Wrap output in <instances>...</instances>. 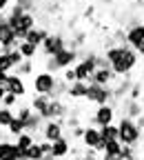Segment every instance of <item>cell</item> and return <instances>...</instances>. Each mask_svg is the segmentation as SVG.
<instances>
[{
    "mask_svg": "<svg viewBox=\"0 0 144 160\" xmlns=\"http://www.w3.org/2000/svg\"><path fill=\"white\" fill-rule=\"evenodd\" d=\"M104 56L115 76H129L135 69L137 58H140L135 53V49H131L129 45H111V47H107Z\"/></svg>",
    "mask_w": 144,
    "mask_h": 160,
    "instance_id": "obj_1",
    "label": "cell"
},
{
    "mask_svg": "<svg viewBox=\"0 0 144 160\" xmlns=\"http://www.w3.org/2000/svg\"><path fill=\"white\" fill-rule=\"evenodd\" d=\"M142 138H144V133H142V129L137 125V120L120 116V120H118V140L120 142L129 145V147H137L142 142Z\"/></svg>",
    "mask_w": 144,
    "mask_h": 160,
    "instance_id": "obj_2",
    "label": "cell"
},
{
    "mask_svg": "<svg viewBox=\"0 0 144 160\" xmlns=\"http://www.w3.org/2000/svg\"><path fill=\"white\" fill-rule=\"evenodd\" d=\"M80 60V49H71V47H65L62 51H58L55 56H49L45 58V71H51V73H58L62 69H69L73 67Z\"/></svg>",
    "mask_w": 144,
    "mask_h": 160,
    "instance_id": "obj_3",
    "label": "cell"
},
{
    "mask_svg": "<svg viewBox=\"0 0 144 160\" xmlns=\"http://www.w3.org/2000/svg\"><path fill=\"white\" fill-rule=\"evenodd\" d=\"M65 47H67V36L60 33V31H55V33H49L45 38V42L40 45L38 53L42 56V58H49V56H55L58 51H62Z\"/></svg>",
    "mask_w": 144,
    "mask_h": 160,
    "instance_id": "obj_4",
    "label": "cell"
},
{
    "mask_svg": "<svg viewBox=\"0 0 144 160\" xmlns=\"http://www.w3.org/2000/svg\"><path fill=\"white\" fill-rule=\"evenodd\" d=\"M84 100H89L91 105H111V100H113V89H111V85H109V87H102V85L89 82V89H87Z\"/></svg>",
    "mask_w": 144,
    "mask_h": 160,
    "instance_id": "obj_5",
    "label": "cell"
},
{
    "mask_svg": "<svg viewBox=\"0 0 144 160\" xmlns=\"http://www.w3.org/2000/svg\"><path fill=\"white\" fill-rule=\"evenodd\" d=\"M18 42H20V40L16 38L13 29H11L9 22H7V13L0 11V49H2V51L18 49Z\"/></svg>",
    "mask_w": 144,
    "mask_h": 160,
    "instance_id": "obj_6",
    "label": "cell"
},
{
    "mask_svg": "<svg viewBox=\"0 0 144 160\" xmlns=\"http://www.w3.org/2000/svg\"><path fill=\"white\" fill-rule=\"evenodd\" d=\"M71 113V109L65 105V100H60V98H51V102L49 107L40 113L42 116V120H67Z\"/></svg>",
    "mask_w": 144,
    "mask_h": 160,
    "instance_id": "obj_7",
    "label": "cell"
},
{
    "mask_svg": "<svg viewBox=\"0 0 144 160\" xmlns=\"http://www.w3.org/2000/svg\"><path fill=\"white\" fill-rule=\"evenodd\" d=\"M118 109L113 105H98V109L91 116V125L93 127H104V125H113L115 122Z\"/></svg>",
    "mask_w": 144,
    "mask_h": 160,
    "instance_id": "obj_8",
    "label": "cell"
},
{
    "mask_svg": "<svg viewBox=\"0 0 144 160\" xmlns=\"http://www.w3.org/2000/svg\"><path fill=\"white\" fill-rule=\"evenodd\" d=\"M55 73L51 71H38L33 76V89L36 93H42V96H51L53 93V87H55Z\"/></svg>",
    "mask_w": 144,
    "mask_h": 160,
    "instance_id": "obj_9",
    "label": "cell"
},
{
    "mask_svg": "<svg viewBox=\"0 0 144 160\" xmlns=\"http://www.w3.org/2000/svg\"><path fill=\"white\" fill-rule=\"evenodd\" d=\"M40 136H42V140H49V142L62 138L65 136V120H45L42 129H40Z\"/></svg>",
    "mask_w": 144,
    "mask_h": 160,
    "instance_id": "obj_10",
    "label": "cell"
},
{
    "mask_svg": "<svg viewBox=\"0 0 144 160\" xmlns=\"http://www.w3.org/2000/svg\"><path fill=\"white\" fill-rule=\"evenodd\" d=\"M118 107H120V113L122 116H127V118H133V120H137L142 113H144V107H142V102L140 100H133V98H124V100H120L118 102Z\"/></svg>",
    "mask_w": 144,
    "mask_h": 160,
    "instance_id": "obj_11",
    "label": "cell"
},
{
    "mask_svg": "<svg viewBox=\"0 0 144 160\" xmlns=\"http://www.w3.org/2000/svg\"><path fill=\"white\" fill-rule=\"evenodd\" d=\"M127 42L131 49H137L144 42V22H135L127 27Z\"/></svg>",
    "mask_w": 144,
    "mask_h": 160,
    "instance_id": "obj_12",
    "label": "cell"
},
{
    "mask_svg": "<svg viewBox=\"0 0 144 160\" xmlns=\"http://www.w3.org/2000/svg\"><path fill=\"white\" fill-rule=\"evenodd\" d=\"M5 89L9 93H16L18 98H22L27 93V87H25V78L18 76V73H9L7 80H5Z\"/></svg>",
    "mask_w": 144,
    "mask_h": 160,
    "instance_id": "obj_13",
    "label": "cell"
},
{
    "mask_svg": "<svg viewBox=\"0 0 144 160\" xmlns=\"http://www.w3.org/2000/svg\"><path fill=\"white\" fill-rule=\"evenodd\" d=\"M20 156H22V151L18 149V145L11 138H7V140L0 142V160H18Z\"/></svg>",
    "mask_w": 144,
    "mask_h": 160,
    "instance_id": "obj_14",
    "label": "cell"
},
{
    "mask_svg": "<svg viewBox=\"0 0 144 160\" xmlns=\"http://www.w3.org/2000/svg\"><path fill=\"white\" fill-rule=\"evenodd\" d=\"M100 140H102V136H100V129H98V127H93V125L84 127V133H82V140H80V142L84 145L87 149H95V147L100 145Z\"/></svg>",
    "mask_w": 144,
    "mask_h": 160,
    "instance_id": "obj_15",
    "label": "cell"
},
{
    "mask_svg": "<svg viewBox=\"0 0 144 160\" xmlns=\"http://www.w3.org/2000/svg\"><path fill=\"white\" fill-rule=\"evenodd\" d=\"M113 80H115V73H113L111 67H107V69H95V71L91 73V80H89V82H93V85H102V87H109Z\"/></svg>",
    "mask_w": 144,
    "mask_h": 160,
    "instance_id": "obj_16",
    "label": "cell"
},
{
    "mask_svg": "<svg viewBox=\"0 0 144 160\" xmlns=\"http://www.w3.org/2000/svg\"><path fill=\"white\" fill-rule=\"evenodd\" d=\"M51 145H53L51 153H53V158H58V160H62V158H67V156L71 153V140H69L67 136L58 138V140H53Z\"/></svg>",
    "mask_w": 144,
    "mask_h": 160,
    "instance_id": "obj_17",
    "label": "cell"
},
{
    "mask_svg": "<svg viewBox=\"0 0 144 160\" xmlns=\"http://www.w3.org/2000/svg\"><path fill=\"white\" fill-rule=\"evenodd\" d=\"M22 122H25V129H27L29 133L38 136V133H40V129H42V125H45V120H42V116H40V113L31 111V113L22 120Z\"/></svg>",
    "mask_w": 144,
    "mask_h": 160,
    "instance_id": "obj_18",
    "label": "cell"
},
{
    "mask_svg": "<svg viewBox=\"0 0 144 160\" xmlns=\"http://www.w3.org/2000/svg\"><path fill=\"white\" fill-rule=\"evenodd\" d=\"M87 89H89V82H82V80H75V82H71V85H69L67 98H71V100H84V96H87Z\"/></svg>",
    "mask_w": 144,
    "mask_h": 160,
    "instance_id": "obj_19",
    "label": "cell"
},
{
    "mask_svg": "<svg viewBox=\"0 0 144 160\" xmlns=\"http://www.w3.org/2000/svg\"><path fill=\"white\" fill-rule=\"evenodd\" d=\"M47 36H49V31H47L45 27H38V25H36L33 29L27 31V38H25V40H27V42H31V45H36V47L40 49V45L45 42V38H47Z\"/></svg>",
    "mask_w": 144,
    "mask_h": 160,
    "instance_id": "obj_20",
    "label": "cell"
},
{
    "mask_svg": "<svg viewBox=\"0 0 144 160\" xmlns=\"http://www.w3.org/2000/svg\"><path fill=\"white\" fill-rule=\"evenodd\" d=\"M49 102H51V96H42V93H36L33 98H31V109L36 111V113H42L47 107H49Z\"/></svg>",
    "mask_w": 144,
    "mask_h": 160,
    "instance_id": "obj_21",
    "label": "cell"
},
{
    "mask_svg": "<svg viewBox=\"0 0 144 160\" xmlns=\"http://www.w3.org/2000/svg\"><path fill=\"white\" fill-rule=\"evenodd\" d=\"M18 51H20V56H22L25 60H33L38 56V47L27 42V40H20V42H18Z\"/></svg>",
    "mask_w": 144,
    "mask_h": 160,
    "instance_id": "obj_22",
    "label": "cell"
},
{
    "mask_svg": "<svg viewBox=\"0 0 144 160\" xmlns=\"http://www.w3.org/2000/svg\"><path fill=\"white\" fill-rule=\"evenodd\" d=\"M22 131H27V129H25V122H22V120H20L18 116H13V120H11V122H9V127H7L9 138H11V140H16L20 133H22Z\"/></svg>",
    "mask_w": 144,
    "mask_h": 160,
    "instance_id": "obj_23",
    "label": "cell"
},
{
    "mask_svg": "<svg viewBox=\"0 0 144 160\" xmlns=\"http://www.w3.org/2000/svg\"><path fill=\"white\" fill-rule=\"evenodd\" d=\"M33 142H38V140H36V136H33V133H29V131H22V133L16 138V145H18V149H20V151L29 149Z\"/></svg>",
    "mask_w": 144,
    "mask_h": 160,
    "instance_id": "obj_24",
    "label": "cell"
},
{
    "mask_svg": "<svg viewBox=\"0 0 144 160\" xmlns=\"http://www.w3.org/2000/svg\"><path fill=\"white\" fill-rule=\"evenodd\" d=\"M67 91H69V82H67L65 78H58V80H55V87H53L51 98H60V100H62V98L67 96Z\"/></svg>",
    "mask_w": 144,
    "mask_h": 160,
    "instance_id": "obj_25",
    "label": "cell"
},
{
    "mask_svg": "<svg viewBox=\"0 0 144 160\" xmlns=\"http://www.w3.org/2000/svg\"><path fill=\"white\" fill-rule=\"evenodd\" d=\"M13 109L11 107H5V105H0V127H2V129H7L9 127V122H11V120H13Z\"/></svg>",
    "mask_w": 144,
    "mask_h": 160,
    "instance_id": "obj_26",
    "label": "cell"
},
{
    "mask_svg": "<svg viewBox=\"0 0 144 160\" xmlns=\"http://www.w3.org/2000/svg\"><path fill=\"white\" fill-rule=\"evenodd\" d=\"M102 140H118V125H104V127H98Z\"/></svg>",
    "mask_w": 144,
    "mask_h": 160,
    "instance_id": "obj_27",
    "label": "cell"
},
{
    "mask_svg": "<svg viewBox=\"0 0 144 160\" xmlns=\"http://www.w3.org/2000/svg\"><path fill=\"white\" fill-rule=\"evenodd\" d=\"M22 156H25L27 160H42V156H45V153H42V149H40V142H33L29 149H25V151H22Z\"/></svg>",
    "mask_w": 144,
    "mask_h": 160,
    "instance_id": "obj_28",
    "label": "cell"
},
{
    "mask_svg": "<svg viewBox=\"0 0 144 160\" xmlns=\"http://www.w3.org/2000/svg\"><path fill=\"white\" fill-rule=\"evenodd\" d=\"M120 151H122V142H120V140H104V149H102V153L120 156Z\"/></svg>",
    "mask_w": 144,
    "mask_h": 160,
    "instance_id": "obj_29",
    "label": "cell"
},
{
    "mask_svg": "<svg viewBox=\"0 0 144 160\" xmlns=\"http://www.w3.org/2000/svg\"><path fill=\"white\" fill-rule=\"evenodd\" d=\"M13 73H18V76H31L33 73V60H22V62H20L16 69H13Z\"/></svg>",
    "mask_w": 144,
    "mask_h": 160,
    "instance_id": "obj_30",
    "label": "cell"
},
{
    "mask_svg": "<svg viewBox=\"0 0 144 160\" xmlns=\"http://www.w3.org/2000/svg\"><path fill=\"white\" fill-rule=\"evenodd\" d=\"M111 40H113V45H129L127 42V29H115Z\"/></svg>",
    "mask_w": 144,
    "mask_h": 160,
    "instance_id": "obj_31",
    "label": "cell"
},
{
    "mask_svg": "<svg viewBox=\"0 0 144 160\" xmlns=\"http://www.w3.org/2000/svg\"><path fill=\"white\" fill-rule=\"evenodd\" d=\"M13 5H18L22 11H31V13H33V9H36V0H13Z\"/></svg>",
    "mask_w": 144,
    "mask_h": 160,
    "instance_id": "obj_32",
    "label": "cell"
},
{
    "mask_svg": "<svg viewBox=\"0 0 144 160\" xmlns=\"http://www.w3.org/2000/svg\"><path fill=\"white\" fill-rule=\"evenodd\" d=\"M0 105H5V107H16L18 105V96L16 93H5V98H2V102H0Z\"/></svg>",
    "mask_w": 144,
    "mask_h": 160,
    "instance_id": "obj_33",
    "label": "cell"
},
{
    "mask_svg": "<svg viewBox=\"0 0 144 160\" xmlns=\"http://www.w3.org/2000/svg\"><path fill=\"white\" fill-rule=\"evenodd\" d=\"M62 78L67 80L69 85H71V82H75V80H78V76H75V69H73V67H69V69H62Z\"/></svg>",
    "mask_w": 144,
    "mask_h": 160,
    "instance_id": "obj_34",
    "label": "cell"
},
{
    "mask_svg": "<svg viewBox=\"0 0 144 160\" xmlns=\"http://www.w3.org/2000/svg\"><path fill=\"white\" fill-rule=\"evenodd\" d=\"M69 133H71V140H82L84 127H82V125H78V127H71V129H69Z\"/></svg>",
    "mask_w": 144,
    "mask_h": 160,
    "instance_id": "obj_35",
    "label": "cell"
},
{
    "mask_svg": "<svg viewBox=\"0 0 144 160\" xmlns=\"http://www.w3.org/2000/svg\"><path fill=\"white\" fill-rule=\"evenodd\" d=\"M140 96H142V85H140V82H133V87H131V91H129V98L140 100Z\"/></svg>",
    "mask_w": 144,
    "mask_h": 160,
    "instance_id": "obj_36",
    "label": "cell"
},
{
    "mask_svg": "<svg viewBox=\"0 0 144 160\" xmlns=\"http://www.w3.org/2000/svg\"><path fill=\"white\" fill-rule=\"evenodd\" d=\"M40 149H42V153H51L53 145L49 142V140H40Z\"/></svg>",
    "mask_w": 144,
    "mask_h": 160,
    "instance_id": "obj_37",
    "label": "cell"
},
{
    "mask_svg": "<svg viewBox=\"0 0 144 160\" xmlns=\"http://www.w3.org/2000/svg\"><path fill=\"white\" fill-rule=\"evenodd\" d=\"M11 7V0H0V11H7Z\"/></svg>",
    "mask_w": 144,
    "mask_h": 160,
    "instance_id": "obj_38",
    "label": "cell"
},
{
    "mask_svg": "<svg viewBox=\"0 0 144 160\" xmlns=\"http://www.w3.org/2000/svg\"><path fill=\"white\" fill-rule=\"evenodd\" d=\"M100 158L102 160H122L120 156H111V153H100Z\"/></svg>",
    "mask_w": 144,
    "mask_h": 160,
    "instance_id": "obj_39",
    "label": "cell"
},
{
    "mask_svg": "<svg viewBox=\"0 0 144 160\" xmlns=\"http://www.w3.org/2000/svg\"><path fill=\"white\" fill-rule=\"evenodd\" d=\"M7 76H9V71H5V69H0V85H5V80H7Z\"/></svg>",
    "mask_w": 144,
    "mask_h": 160,
    "instance_id": "obj_40",
    "label": "cell"
},
{
    "mask_svg": "<svg viewBox=\"0 0 144 160\" xmlns=\"http://www.w3.org/2000/svg\"><path fill=\"white\" fill-rule=\"evenodd\" d=\"M93 13H95L93 7H87V9H84V18H93Z\"/></svg>",
    "mask_w": 144,
    "mask_h": 160,
    "instance_id": "obj_41",
    "label": "cell"
},
{
    "mask_svg": "<svg viewBox=\"0 0 144 160\" xmlns=\"http://www.w3.org/2000/svg\"><path fill=\"white\" fill-rule=\"evenodd\" d=\"M137 125H140V129H142V133H144V113L137 118Z\"/></svg>",
    "mask_w": 144,
    "mask_h": 160,
    "instance_id": "obj_42",
    "label": "cell"
},
{
    "mask_svg": "<svg viewBox=\"0 0 144 160\" xmlns=\"http://www.w3.org/2000/svg\"><path fill=\"white\" fill-rule=\"evenodd\" d=\"M5 93H7V89H5V85H0V102H2V98H5Z\"/></svg>",
    "mask_w": 144,
    "mask_h": 160,
    "instance_id": "obj_43",
    "label": "cell"
},
{
    "mask_svg": "<svg viewBox=\"0 0 144 160\" xmlns=\"http://www.w3.org/2000/svg\"><path fill=\"white\" fill-rule=\"evenodd\" d=\"M135 53H137V56H144V42H142V45L135 49Z\"/></svg>",
    "mask_w": 144,
    "mask_h": 160,
    "instance_id": "obj_44",
    "label": "cell"
},
{
    "mask_svg": "<svg viewBox=\"0 0 144 160\" xmlns=\"http://www.w3.org/2000/svg\"><path fill=\"white\" fill-rule=\"evenodd\" d=\"M100 2H102V5H113L115 0H100Z\"/></svg>",
    "mask_w": 144,
    "mask_h": 160,
    "instance_id": "obj_45",
    "label": "cell"
},
{
    "mask_svg": "<svg viewBox=\"0 0 144 160\" xmlns=\"http://www.w3.org/2000/svg\"><path fill=\"white\" fill-rule=\"evenodd\" d=\"M75 160H87V158H84V156H78V158H75Z\"/></svg>",
    "mask_w": 144,
    "mask_h": 160,
    "instance_id": "obj_46",
    "label": "cell"
},
{
    "mask_svg": "<svg viewBox=\"0 0 144 160\" xmlns=\"http://www.w3.org/2000/svg\"><path fill=\"white\" fill-rule=\"evenodd\" d=\"M18 160H27V158H25V156H20V158H18Z\"/></svg>",
    "mask_w": 144,
    "mask_h": 160,
    "instance_id": "obj_47",
    "label": "cell"
},
{
    "mask_svg": "<svg viewBox=\"0 0 144 160\" xmlns=\"http://www.w3.org/2000/svg\"><path fill=\"white\" fill-rule=\"evenodd\" d=\"M142 102H144V91H142Z\"/></svg>",
    "mask_w": 144,
    "mask_h": 160,
    "instance_id": "obj_48",
    "label": "cell"
},
{
    "mask_svg": "<svg viewBox=\"0 0 144 160\" xmlns=\"http://www.w3.org/2000/svg\"><path fill=\"white\" fill-rule=\"evenodd\" d=\"M140 160H144V153H142V156H140Z\"/></svg>",
    "mask_w": 144,
    "mask_h": 160,
    "instance_id": "obj_49",
    "label": "cell"
},
{
    "mask_svg": "<svg viewBox=\"0 0 144 160\" xmlns=\"http://www.w3.org/2000/svg\"><path fill=\"white\" fill-rule=\"evenodd\" d=\"M62 160H65V158H62Z\"/></svg>",
    "mask_w": 144,
    "mask_h": 160,
    "instance_id": "obj_50",
    "label": "cell"
}]
</instances>
